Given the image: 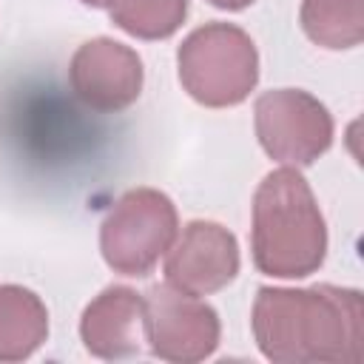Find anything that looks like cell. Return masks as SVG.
Segmentation results:
<instances>
[{"mask_svg":"<svg viewBox=\"0 0 364 364\" xmlns=\"http://www.w3.org/2000/svg\"><path fill=\"white\" fill-rule=\"evenodd\" d=\"M145 341L151 355L171 364H196L216 353L222 338L219 313L199 296L173 284H154L142 293Z\"/></svg>","mask_w":364,"mask_h":364,"instance_id":"6","label":"cell"},{"mask_svg":"<svg viewBox=\"0 0 364 364\" xmlns=\"http://www.w3.org/2000/svg\"><path fill=\"white\" fill-rule=\"evenodd\" d=\"M253 128L262 151L290 168H307L333 145L327 105L301 88L264 91L253 105Z\"/></svg>","mask_w":364,"mask_h":364,"instance_id":"5","label":"cell"},{"mask_svg":"<svg viewBox=\"0 0 364 364\" xmlns=\"http://www.w3.org/2000/svg\"><path fill=\"white\" fill-rule=\"evenodd\" d=\"M250 253L259 273L304 279L324 264L327 225L299 168L270 171L250 205Z\"/></svg>","mask_w":364,"mask_h":364,"instance_id":"2","label":"cell"},{"mask_svg":"<svg viewBox=\"0 0 364 364\" xmlns=\"http://www.w3.org/2000/svg\"><path fill=\"white\" fill-rule=\"evenodd\" d=\"M80 3H85V6H91V9H111V6H117L119 0H80Z\"/></svg>","mask_w":364,"mask_h":364,"instance_id":"14","label":"cell"},{"mask_svg":"<svg viewBox=\"0 0 364 364\" xmlns=\"http://www.w3.org/2000/svg\"><path fill=\"white\" fill-rule=\"evenodd\" d=\"M301 31L327 51H347L364 40V0H301Z\"/></svg>","mask_w":364,"mask_h":364,"instance_id":"11","label":"cell"},{"mask_svg":"<svg viewBox=\"0 0 364 364\" xmlns=\"http://www.w3.org/2000/svg\"><path fill=\"white\" fill-rule=\"evenodd\" d=\"M239 262V242L225 225L193 219L165 253V282L191 296H210L236 279Z\"/></svg>","mask_w":364,"mask_h":364,"instance_id":"8","label":"cell"},{"mask_svg":"<svg viewBox=\"0 0 364 364\" xmlns=\"http://www.w3.org/2000/svg\"><path fill=\"white\" fill-rule=\"evenodd\" d=\"M179 233L176 205L156 188L125 191L100 225V253L119 276H148Z\"/></svg>","mask_w":364,"mask_h":364,"instance_id":"4","label":"cell"},{"mask_svg":"<svg viewBox=\"0 0 364 364\" xmlns=\"http://www.w3.org/2000/svg\"><path fill=\"white\" fill-rule=\"evenodd\" d=\"M111 23L136 40H168L188 17V0H119Z\"/></svg>","mask_w":364,"mask_h":364,"instance_id":"12","label":"cell"},{"mask_svg":"<svg viewBox=\"0 0 364 364\" xmlns=\"http://www.w3.org/2000/svg\"><path fill=\"white\" fill-rule=\"evenodd\" d=\"M48 338L46 301L23 284H0V361H23Z\"/></svg>","mask_w":364,"mask_h":364,"instance_id":"10","label":"cell"},{"mask_svg":"<svg viewBox=\"0 0 364 364\" xmlns=\"http://www.w3.org/2000/svg\"><path fill=\"white\" fill-rule=\"evenodd\" d=\"M250 330L273 364H358L364 304L353 287H259Z\"/></svg>","mask_w":364,"mask_h":364,"instance_id":"1","label":"cell"},{"mask_svg":"<svg viewBox=\"0 0 364 364\" xmlns=\"http://www.w3.org/2000/svg\"><path fill=\"white\" fill-rule=\"evenodd\" d=\"M176 74L191 100L205 108H233L259 82V51L250 34L233 23L193 28L176 51Z\"/></svg>","mask_w":364,"mask_h":364,"instance_id":"3","label":"cell"},{"mask_svg":"<svg viewBox=\"0 0 364 364\" xmlns=\"http://www.w3.org/2000/svg\"><path fill=\"white\" fill-rule=\"evenodd\" d=\"M208 3L216 6V9H225V11H242V9L253 6L256 0H208Z\"/></svg>","mask_w":364,"mask_h":364,"instance_id":"13","label":"cell"},{"mask_svg":"<svg viewBox=\"0 0 364 364\" xmlns=\"http://www.w3.org/2000/svg\"><path fill=\"white\" fill-rule=\"evenodd\" d=\"M68 82L85 108L117 114L139 100L145 68L131 46L111 37H94L71 54Z\"/></svg>","mask_w":364,"mask_h":364,"instance_id":"7","label":"cell"},{"mask_svg":"<svg viewBox=\"0 0 364 364\" xmlns=\"http://www.w3.org/2000/svg\"><path fill=\"white\" fill-rule=\"evenodd\" d=\"M82 347L102 361L131 358L145 341V301L125 284L105 287L80 316Z\"/></svg>","mask_w":364,"mask_h":364,"instance_id":"9","label":"cell"}]
</instances>
